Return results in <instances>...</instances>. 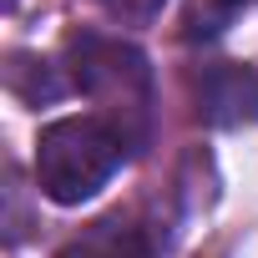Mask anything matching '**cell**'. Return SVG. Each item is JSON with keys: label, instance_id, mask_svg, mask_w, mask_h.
<instances>
[{"label": "cell", "instance_id": "cell-5", "mask_svg": "<svg viewBox=\"0 0 258 258\" xmlns=\"http://www.w3.org/2000/svg\"><path fill=\"white\" fill-rule=\"evenodd\" d=\"M96 6L111 16V21H126V26H142V21H152L167 0H96Z\"/></svg>", "mask_w": 258, "mask_h": 258}, {"label": "cell", "instance_id": "cell-1", "mask_svg": "<svg viewBox=\"0 0 258 258\" xmlns=\"http://www.w3.org/2000/svg\"><path fill=\"white\" fill-rule=\"evenodd\" d=\"M132 157V142H126L111 121L101 116H61L51 126H41L36 137V182L51 203L76 208L86 198H96L121 162Z\"/></svg>", "mask_w": 258, "mask_h": 258}, {"label": "cell", "instance_id": "cell-6", "mask_svg": "<svg viewBox=\"0 0 258 258\" xmlns=\"http://www.w3.org/2000/svg\"><path fill=\"white\" fill-rule=\"evenodd\" d=\"M223 11H248V6H258V0H218Z\"/></svg>", "mask_w": 258, "mask_h": 258}, {"label": "cell", "instance_id": "cell-2", "mask_svg": "<svg viewBox=\"0 0 258 258\" xmlns=\"http://www.w3.org/2000/svg\"><path fill=\"white\" fill-rule=\"evenodd\" d=\"M66 66H71V81L101 106V121H111L137 152L147 142V121H152V66H147V56L126 41L81 31V36H66Z\"/></svg>", "mask_w": 258, "mask_h": 258}, {"label": "cell", "instance_id": "cell-3", "mask_svg": "<svg viewBox=\"0 0 258 258\" xmlns=\"http://www.w3.org/2000/svg\"><path fill=\"white\" fill-rule=\"evenodd\" d=\"M192 101L208 126H253L258 121V71L238 61H213L192 76Z\"/></svg>", "mask_w": 258, "mask_h": 258}, {"label": "cell", "instance_id": "cell-4", "mask_svg": "<svg viewBox=\"0 0 258 258\" xmlns=\"http://www.w3.org/2000/svg\"><path fill=\"white\" fill-rule=\"evenodd\" d=\"M56 258H152V248H147L142 228H132L121 213H111V218L91 223L86 233H76Z\"/></svg>", "mask_w": 258, "mask_h": 258}]
</instances>
